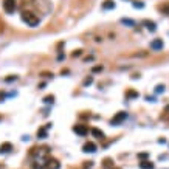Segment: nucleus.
I'll return each mask as SVG.
<instances>
[{
    "mask_svg": "<svg viewBox=\"0 0 169 169\" xmlns=\"http://www.w3.org/2000/svg\"><path fill=\"white\" fill-rule=\"evenodd\" d=\"M140 168L141 169H154V163L149 162V160H144V162L140 163Z\"/></svg>",
    "mask_w": 169,
    "mask_h": 169,
    "instance_id": "obj_12",
    "label": "nucleus"
},
{
    "mask_svg": "<svg viewBox=\"0 0 169 169\" xmlns=\"http://www.w3.org/2000/svg\"><path fill=\"white\" fill-rule=\"evenodd\" d=\"M147 157H149V154H146V152H144V154H140V155H138V158H141V160H144V158H147Z\"/></svg>",
    "mask_w": 169,
    "mask_h": 169,
    "instance_id": "obj_23",
    "label": "nucleus"
},
{
    "mask_svg": "<svg viewBox=\"0 0 169 169\" xmlns=\"http://www.w3.org/2000/svg\"><path fill=\"white\" fill-rule=\"evenodd\" d=\"M115 169H120V168H115Z\"/></svg>",
    "mask_w": 169,
    "mask_h": 169,
    "instance_id": "obj_25",
    "label": "nucleus"
},
{
    "mask_svg": "<svg viewBox=\"0 0 169 169\" xmlns=\"http://www.w3.org/2000/svg\"><path fill=\"white\" fill-rule=\"evenodd\" d=\"M102 10H115V2L113 0H105L102 3Z\"/></svg>",
    "mask_w": 169,
    "mask_h": 169,
    "instance_id": "obj_10",
    "label": "nucleus"
},
{
    "mask_svg": "<svg viewBox=\"0 0 169 169\" xmlns=\"http://www.w3.org/2000/svg\"><path fill=\"white\" fill-rule=\"evenodd\" d=\"M121 23L123 25H127V26H133V25H135V22L130 20V19H121Z\"/></svg>",
    "mask_w": 169,
    "mask_h": 169,
    "instance_id": "obj_15",
    "label": "nucleus"
},
{
    "mask_svg": "<svg viewBox=\"0 0 169 169\" xmlns=\"http://www.w3.org/2000/svg\"><path fill=\"white\" fill-rule=\"evenodd\" d=\"M160 11H162L163 14H166V16H169V2H165L162 6H160Z\"/></svg>",
    "mask_w": 169,
    "mask_h": 169,
    "instance_id": "obj_13",
    "label": "nucleus"
},
{
    "mask_svg": "<svg viewBox=\"0 0 169 169\" xmlns=\"http://www.w3.org/2000/svg\"><path fill=\"white\" fill-rule=\"evenodd\" d=\"M126 118H127V113H126V112H118V113L110 120V124H112V126H118V124H121Z\"/></svg>",
    "mask_w": 169,
    "mask_h": 169,
    "instance_id": "obj_3",
    "label": "nucleus"
},
{
    "mask_svg": "<svg viewBox=\"0 0 169 169\" xmlns=\"http://www.w3.org/2000/svg\"><path fill=\"white\" fill-rule=\"evenodd\" d=\"M96 72H102V67H93V73Z\"/></svg>",
    "mask_w": 169,
    "mask_h": 169,
    "instance_id": "obj_24",
    "label": "nucleus"
},
{
    "mask_svg": "<svg viewBox=\"0 0 169 169\" xmlns=\"http://www.w3.org/2000/svg\"><path fill=\"white\" fill-rule=\"evenodd\" d=\"M73 132L78 133V135H81V137H85L88 133V127L85 124H76V126H73Z\"/></svg>",
    "mask_w": 169,
    "mask_h": 169,
    "instance_id": "obj_5",
    "label": "nucleus"
},
{
    "mask_svg": "<svg viewBox=\"0 0 169 169\" xmlns=\"http://www.w3.org/2000/svg\"><path fill=\"white\" fill-rule=\"evenodd\" d=\"M92 135H93L95 138L102 140V138H104V132H102V130H99V129H96V127H93V129H92Z\"/></svg>",
    "mask_w": 169,
    "mask_h": 169,
    "instance_id": "obj_11",
    "label": "nucleus"
},
{
    "mask_svg": "<svg viewBox=\"0 0 169 169\" xmlns=\"http://www.w3.org/2000/svg\"><path fill=\"white\" fill-rule=\"evenodd\" d=\"M17 76H10V78H6V82H11V81H16Z\"/></svg>",
    "mask_w": 169,
    "mask_h": 169,
    "instance_id": "obj_22",
    "label": "nucleus"
},
{
    "mask_svg": "<svg viewBox=\"0 0 169 169\" xmlns=\"http://www.w3.org/2000/svg\"><path fill=\"white\" fill-rule=\"evenodd\" d=\"M93 82V76H88V78H85V81H84V85H90Z\"/></svg>",
    "mask_w": 169,
    "mask_h": 169,
    "instance_id": "obj_18",
    "label": "nucleus"
},
{
    "mask_svg": "<svg viewBox=\"0 0 169 169\" xmlns=\"http://www.w3.org/2000/svg\"><path fill=\"white\" fill-rule=\"evenodd\" d=\"M127 98H137L138 96V93L137 92H133V90H130V92H127V95H126Z\"/></svg>",
    "mask_w": 169,
    "mask_h": 169,
    "instance_id": "obj_19",
    "label": "nucleus"
},
{
    "mask_svg": "<svg viewBox=\"0 0 169 169\" xmlns=\"http://www.w3.org/2000/svg\"><path fill=\"white\" fill-rule=\"evenodd\" d=\"M113 166V160L112 158H105L104 160V168H112Z\"/></svg>",
    "mask_w": 169,
    "mask_h": 169,
    "instance_id": "obj_16",
    "label": "nucleus"
},
{
    "mask_svg": "<svg viewBox=\"0 0 169 169\" xmlns=\"http://www.w3.org/2000/svg\"><path fill=\"white\" fill-rule=\"evenodd\" d=\"M3 10L8 14H13L16 10V0H3Z\"/></svg>",
    "mask_w": 169,
    "mask_h": 169,
    "instance_id": "obj_4",
    "label": "nucleus"
},
{
    "mask_svg": "<svg viewBox=\"0 0 169 169\" xmlns=\"http://www.w3.org/2000/svg\"><path fill=\"white\" fill-rule=\"evenodd\" d=\"M150 48L155 50V51H160L163 48V39H154L150 42Z\"/></svg>",
    "mask_w": 169,
    "mask_h": 169,
    "instance_id": "obj_6",
    "label": "nucleus"
},
{
    "mask_svg": "<svg viewBox=\"0 0 169 169\" xmlns=\"http://www.w3.org/2000/svg\"><path fill=\"white\" fill-rule=\"evenodd\" d=\"M20 17H22V20L28 25V26H37L39 25V22H40V19L34 14V13H31V11H22V14H20Z\"/></svg>",
    "mask_w": 169,
    "mask_h": 169,
    "instance_id": "obj_1",
    "label": "nucleus"
},
{
    "mask_svg": "<svg viewBox=\"0 0 169 169\" xmlns=\"http://www.w3.org/2000/svg\"><path fill=\"white\" fill-rule=\"evenodd\" d=\"M82 150H84V152H90V154H93V152H96V144L92 143V141H88V143H85V144L82 146Z\"/></svg>",
    "mask_w": 169,
    "mask_h": 169,
    "instance_id": "obj_7",
    "label": "nucleus"
},
{
    "mask_svg": "<svg viewBox=\"0 0 169 169\" xmlns=\"http://www.w3.org/2000/svg\"><path fill=\"white\" fill-rule=\"evenodd\" d=\"M132 5H133V8H140V10H141V8H144V3H141V2L140 3L138 2H133Z\"/></svg>",
    "mask_w": 169,
    "mask_h": 169,
    "instance_id": "obj_20",
    "label": "nucleus"
},
{
    "mask_svg": "<svg viewBox=\"0 0 169 169\" xmlns=\"http://www.w3.org/2000/svg\"><path fill=\"white\" fill-rule=\"evenodd\" d=\"M141 23H143V25L146 26V28H147L149 31H152V33L157 30V25H155V22H150V20H143Z\"/></svg>",
    "mask_w": 169,
    "mask_h": 169,
    "instance_id": "obj_9",
    "label": "nucleus"
},
{
    "mask_svg": "<svg viewBox=\"0 0 169 169\" xmlns=\"http://www.w3.org/2000/svg\"><path fill=\"white\" fill-rule=\"evenodd\" d=\"M43 102H45V104H53V102H55V96H53V95L45 96V98H43Z\"/></svg>",
    "mask_w": 169,
    "mask_h": 169,
    "instance_id": "obj_14",
    "label": "nucleus"
},
{
    "mask_svg": "<svg viewBox=\"0 0 169 169\" xmlns=\"http://www.w3.org/2000/svg\"><path fill=\"white\" fill-rule=\"evenodd\" d=\"M59 168H61V163L53 157H48L45 162L39 166V169H59Z\"/></svg>",
    "mask_w": 169,
    "mask_h": 169,
    "instance_id": "obj_2",
    "label": "nucleus"
},
{
    "mask_svg": "<svg viewBox=\"0 0 169 169\" xmlns=\"http://www.w3.org/2000/svg\"><path fill=\"white\" fill-rule=\"evenodd\" d=\"M155 92H157V93H163V92H165V85H162V84L157 85V87H155Z\"/></svg>",
    "mask_w": 169,
    "mask_h": 169,
    "instance_id": "obj_17",
    "label": "nucleus"
},
{
    "mask_svg": "<svg viewBox=\"0 0 169 169\" xmlns=\"http://www.w3.org/2000/svg\"><path fill=\"white\" fill-rule=\"evenodd\" d=\"M13 150V144L11 143H3L2 146H0V154H8Z\"/></svg>",
    "mask_w": 169,
    "mask_h": 169,
    "instance_id": "obj_8",
    "label": "nucleus"
},
{
    "mask_svg": "<svg viewBox=\"0 0 169 169\" xmlns=\"http://www.w3.org/2000/svg\"><path fill=\"white\" fill-rule=\"evenodd\" d=\"M82 55V50H76V51H73V58H76V56H81Z\"/></svg>",
    "mask_w": 169,
    "mask_h": 169,
    "instance_id": "obj_21",
    "label": "nucleus"
}]
</instances>
